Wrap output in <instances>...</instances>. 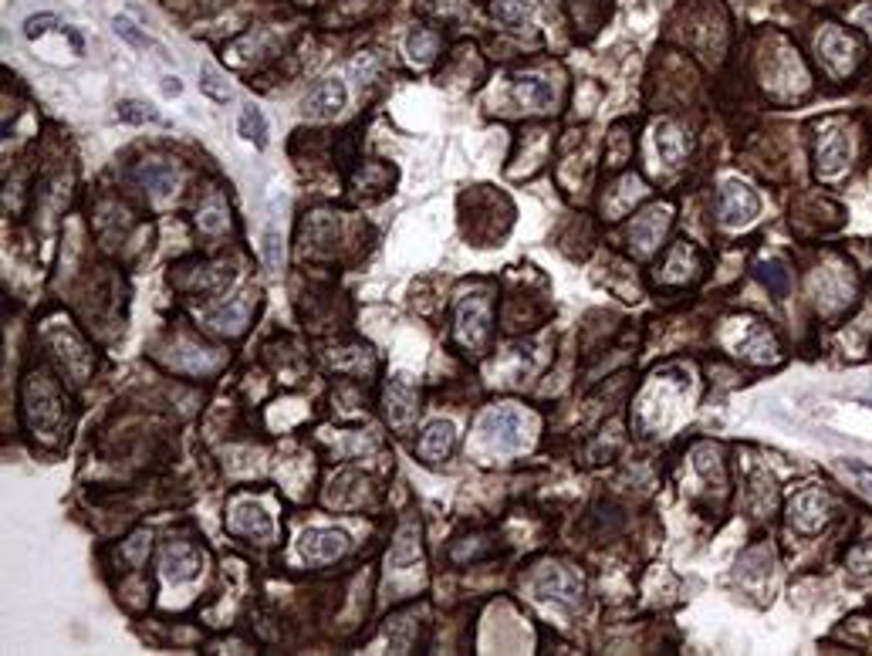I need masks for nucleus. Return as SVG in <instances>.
Returning a JSON list of instances; mask_svg holds the SVG:
<instances>
[{"label":"nucleus","mask_w":872,"mask_h":656,"mask_svg":"<svg viewBox=\"0 0 872 656\" xmlns=\"http://www.w3.org/2000/svg\"><path fill=\"white\" fill-rule=\"evenodd\" d=\"M115 34H119L122 41H129L132 48H156V41L149 38L146 31H139L129 17H115Z\"/></svg>","instance_id":"nucleus-30"},{"label":"nucleus","mask_w":872,"mask_h":656,"mask_svg":"<svg viewBox=\"0 0 872 656\" xmlns=\"http://www.w3.org/2000/svg\"><path fill=\"white\" fill-rule=\"evenodd\" d=\"M487 325H491V301L487 295H467L457 312V339L467 349L480 352L487 342Z\"/></svg>","instance_id":"nucleus-5"},{"label":"nucleus","mask_w":872,"mask_h":656,"mask_svg":"<svg viewBox=\"0 0 872 656\" xmlns=\"http://www.w3.org/2000/svg\"><path fill=\"white\" fill-rule=\"evenodd\" d=\"M119 119L136 122V126H142V122H159V112H153V109H149V105H142V102L126 99V102H119Z\"/></svg>","instance_id":"nucleus-32"},{"label":"nucleus","mask_w":872,"mask_h":656,"mask_svg":"<svg viewBox=\"0 0 872 656\" xmlns=\"http://www.w3.org/2000/svg\"><path fill=\"white\" fill-rule=\"evenodd\" d=\"M531 592H535L538 599L555 602V606L562 609H575L578 602H582L585 585L572 569H565V565H541L535 579H531Z\"/></svg>","instance_id":"nucleus-1"},{"label":"nucleus","mask_w":872,"mask_h":656,"mask_svg":"<svg viewBox=\"0 0 872 656\" xmlns=\"http://www.w3.org/2000/svg\"><path fill=\"white\" fill-rule=\"evenodd\" d=\"M829 518H832V501L825 498L822 491H815V487H805V491H798L795 498L788 501V525L795 531L815 535V531L829 525Z\"/></svg>","instance_id":"nucleus-4"},{"label":"nucleus","mask_w":872,"mask_h":656,"mask_svg":"<svg viewBox=\"0 0 872 656\" xmlns=\"http://www.w3.org/2000/svg\"><path fill=\"white\" fill-rule=\"evenodd\" d=\"M51 24H58L55 14H38V17H28L24 21V38L34 41V38H44V34L51 31Z\"/></svg>","instance_id":"nucleus-34"},{"label":"nucleus","mask_w":872,"mask_h":656,"mask_svg":"<svg viewBox=\"0 0 872 656\" xmlns=\"http://www.w3.org/2000/svg\"><path fill=\"white\" fill-rule=\"evenodd\" d=\"M48 345H51V349H58L55 356L65 362V369L71 372V376H75V379L88 376V352H85V345L68 332V328H55V332H48Z\"/></svg>","instance_id":"nucleus-16"},{"label":"nucleus","mask_w":872,"mask_h":656,"mask_svg":"<svg viewBox=\"0 0 872 656\" xmlns=\"http://www.w3.org/2000/svg\"><path fill=\"white\" fill-rule=\"evenodd\" d=\"M180 92H183L180 78H176V75H166V78H163V95H169V99H173V95H180Z\"/></svg>","instance_id":"nucleus-39"},{"label":"nucleus","mask_w":872,"mask_h":656,"mask_svg":"<svg viewBox=\"0 0 872 656\" xmlns=\"http://www.w3.org/2000/svg\"><path fill=\"white\" fill-rule=\"evenodd\" d=\"M758 278L764 281V285H768V291L771 295H778V298H785L788 295V288H791V274H788V268L781 261H761L758 264Z\"/></svg>","instance_id":"nucleus-27"},{"label":"nucleus","mask_w":872,"mask_h":656,"mask_svg":"<svg viewBox=\"0 0 872 656\" xmlns=\"http://www.w3.org/2000/svg\"><path fill=\"white\" fill-rule=\"evenodd\" d=\"M349 548V535L342 528H308L298 538V555L311 565H328L345 555Z\"/></svg>","instance_id":"nucleus-7"},{"label":"nucleus","mask_w":872,"mask_h":656,"mask_svg":"<svg viewBox=\"0 0 872 656\" xmlns=\"http://www.w3.org/2000/svg\"><path fill=\"white\" fill-rule=\"evenodd\" d=\"M859 21H869V28H866V31L872 34V14H869V11H862V14H859Z\"/></svg>","instance_id":"nucleus-40"},{"label":"nucleus","mask_w":872,"mask_h":656,"mask_svg":"<svg viewBox=\"0 0 872 656\" xmlns=\"http://www.w3.org/2000/svg\"><path fill=\"white\" fill-rule=\"evenodd\" d=\"M514 92H518V99L535 112H545L548 105L555 102V88L538 75H518L514 78Z\"/></svg>","instance_id":"nucleus-20"},{"label":"nucleus","mask_w":872,"mask_h":656,"mask_svg":"<svg viewBox=\"0 0 872 656\" xmlns=\"http://www.w3.org/2000/svg\"><path fill=\"white\" fill-rule=\"evenodd\" d=\"M693 271H697V254H693V247L676 244L673 251H670V257H666L663 281H670V285H683V281H687Z\"/></svg>","instance_id":"nucleus-22"},{"label":"nucleus","mask_w":872,"mask_h":656,"mask_svg":"<svg viewBox=\"0 0 872 656\" xmlns=\"http://www.w3.org/2000/svg\"><path fill=\"white\" fill-rule=\"evenodd\" d=\"M230 531H237L244 538H257V542H268V538H274V518L264 511V504L237 501L230 508Z\"/></svg>","instance_id":"nucleus-12"},{"label":"nucleus","mask_w":872,"mask_h":656,"mask_svg":"<svg viewBox=\"0 0 872 656\" xmlns=\"http://www.w3.org/2000/svg\"><path fill=\"white\" fill-rule=\"evenodd\" d=\"M386 416L393 427H406L416 416V389L406 383V376H396L386 389Z\"/></svg>","instance_id":"nucleus-17"},{"label":"nucleus","mask_w":872,"mask_h":656,"mask_svg":"<svg viewBox=\"0 0 872 656\" xmlns=\"http://www.w3.org/2000/svg\"><path fill=\"white\" fill-rule=\"evenodd\" d=\"M653 139H656V153H660V159L666 166H680L683 156L690 153L687 132H683L680 126H673V122H660Z\"/></svg>","instance_id":"nucleus-18"},{"label":"nucleus","mask_w":872,"mask_h":656,"mask_svg":"<svg viewBox=\"0 0 872 656\" xmlns=\"http://www.w3.org/2000/svg\"><path fill=\"white\" fill-rule=\"evenodd\" d=\"M849 569L856 575H869L872 572V542L852 548V552H849Z\"/></svg>","instance_id":"nucleus-35"},{"label":"nucleus","mask_w":872,"mask_h":656,"mask_svg":"<svg viewBox=\"0 0 872 656\" xmlns=\"http://www.w3.org/2000/svg\"><path fill=\"white\" fill-rule=\"evenodd\" d=\"M237 132L247 139V143H254L257 149L268 146V122H264L261 109H254V105H247V109L240 112V119H237Z\"/></svg>","instance_id":"nucleus-25"},{"label":"nucleus","mask_w":872,"mask_h":656,"mask_svg":"<svg viewBox=\"0 0 872 656\" xmlns=\"http://www.w3.org/2000/svg\"><path fill=\"white\" fill-rule=\"evenodd\" d=\"M815 48H818V58L825 61V68H829L832 75H849L859 61V44L852 41L842 28H835V24L822 28Z\"/></svg>","instance_id":"nucleus-6"},{"label":"nucleus","mask_w":872,"mask_h":656,"mask_svg":"<svg viewBox=\"0 0 872 656\" xmlns=\"http://www.w3.org/2000/svg\"><path fill=\"white\" fill-rule=\"evenodd\" d=\"M666 227H670V210L666 207H653L646 210V214H639L633 220V244L639 254H653L656 244H660V237L666 234Z\"/></svg>","instance_id":"nucleus-14"},{"label":"nucleus","mask_w":872,"mask_h":656,"mask_svg":"<svg viewBox=\"0 0 872 656\" xmlns=\"http://www.w3.org/2000/svg\"><path fill=\"white\" fill-rule=\"evenodd\" d=\"M747 498H751V508L754 514H768L774 508V481L764 471H754L751 477V491H747Z\"/></svg>","instance_id":"nucleus-28"},{"label":"nucleus","mask_w":872,"mask_h":656,"mask_svg":"<svg viewBox=\"0 0 872 656\" xmlns=\"http://www.w3.org/2000/svg\"><path fill=\"white\" fill-rule=\"evenodd\" d=\"M416 558H420V531H416V525H403L393 552H389V565L393 569H409V565H416Z\"/></svg>","instance_id":"nucleus-23"},{"label":"nucleus","mask_w":872,"mask_h":656,"mask_svg":"<svg viewBox=\"0 0 872 656\" xmlns=\"http://www.w3.org/2000/svg\"><path fill=\"white\" fill-rule=\"evenodd\" d=\"M247 318H251V298H234L227 301L224 308H217V312L210 315V325L217 328V332H227V335H240L247 325Z\"/></svg>","instance_id":"nucleus-21"},{"label":"nucleus","mask_w":872,"mask_h":656,"mask_svg":"<svg viewBox=\"0 0 872 656\" xmlns=\"http://www.w3.org/2000/svg\"><path fill=\"white\" fill-rule=\"evenodd\" d=\"M778 61H781V68H771V72H768L771 85L778 88V92H785V95L805 92V88H808V72H805L802 61H798V55H791V51H781Z\"/></svg>","instance_id":"nucleus-19"},{"label":"nucleus","mask_w":872,"mask_h":656,"mask_svg":"<svg viewBox=\"0 0 872 656\" xmlns=\"http://www.w3.org/2000/svg\"><path fill=\"white\" fill-rule=\"evenodd\" d=\"M453 447H457V427H453L450 420H433L420 437V454H423L426 464H440V460H447L453 454Z\"/></svg>","instance_id":"nucleus-15"},{"label":"nucleus","mask_w":872,"mask_h":656,"mask_svg":"<svg viewBox=\"0 0 872 656\" xmlns=\"http://www.w3.org/2000/svg\"><path fill=\"white\" fill-rule=\"evenodd\" d=\"M842 471L849 474V477H856L862 491L872 494V467H866L862 460H842Z\"/></svg>","instance_id":"nucleus-36"},{"label":"nucleus","mask_w":872,"mask_h":656,"mask_svg":"<svg viewBox=\"0 0 872 656\" xmlns=\"http://www.w3.org/2000/svg\"><path fill=\"white\" fill-rule=\"evenodd\" d=\"M139 180L146 183L149 190L156 193V197H166V193L176 190V183H180V173H176L169 163H146L139 170Z\"/></svg>","instance_id":"nucleus-24"},{"label":"nucleus","mask_w":872,"mask_h":656,"mask_svg":"<svg viewBox=\"0 0 872 656\" xmlns=\"http://www.w3.org/2000/svg\"><path fill=\"white\" fill-rule=\"evenodd\" d=\"M815 159H818V173H822V176H839L845 166H849L852 139H849V132H845V126L835 122V126H829L822 136H818Z\"/></svg>","instance_id":"nucleus-8"},{"label":"nucleus","mask_w":872,"mask_h":656,"mask_svg":"<svg viewBox=\"0 0 872 656\" xmlns=\"http://www.w3.org/2000/svg\"><path fill=\"white\" fill-rule=\"evenodd\" d=\"M480 433H484L487 443H494L497 450H521L524 440H528V427H524V416L514 410V406H497L480 420Z\"/></svg>","instance_id":"nucleus-3"},{"label":"nucleus","mask_w":872,"mask_h":656,"mask_svg":"<svg viewBox=\"0 0 872 656\" xmlns=\"http://www.w3.org/2000/svg\"><path fill=\"white\" fill-rule=\"evenodd\" d=\"M28 420L34 430H41L44 437L55 440L61 427H65V413H61V406L55 396L48 393L44 386H28Z\"/></svg>","instance_id":"nucleus-10"},{"label":"nucleus","mask_w":872,"mask_h":656,"mask_svg":"<svg viewBox=\"0 0 872 656\" xmlns=\"http://www.w3.org/2000/svg\"><path fill=\"white\" fill-rule=\"evenodd\" d=\"M491 14L501 24H507V28H521V24L528 21V4H524V0H494Z\"/></svg>","instance_id":"nucleus-29"},{"label":"nucleus","mask_w":872,"mask_h":656,"mask_svg":"<svg viewBox=\"0 0 872 656\" xmlns=\"http://www.w3.org/2000/svg\"><path fill=\"white\" fill-rule=\"evenodd\" d=\"M436 48H440V38H436L433 31H426V28H416L413 34H409V41H406V55H409L413 65H430Z\"/></svg>","instance_id":"nucleus-26"},{"label":"nucleus","mask_w":872,"mask_h":656,"mask_svg":"<svg viewBox=\"0 0 872 656\" xmlns=\"http://www.w3.org/2000/svg\"><path fill=\"white\" fill-rule=\"evenodd\" d=\"M345 99H349L345 85L338 82V78H325L322 85H315L308 92L305 115H311V119H332V115H338L345 109Z\"/></svg>","instance_id":"nucleus-13"},{"label":"nucleus","mask_w":872,"mask_h":656,"mask_svg":"<svg viewBox=\"0 0 872 656\" xmlns=\"http://www.w3.org/2000/svg\"><path fill=\"white\" fill-rule=\"evenodd\" d=\"M737 325H741V339L734 342V356H741L747 362H758V366L778 362V342H774L768 325H761V322H737Z\"/></svg>","instance_id":"nucleus-9"},{"label":"nucleus","mask_w":872,"mask_h":656,"mask_svg":"<svg viewBox=\"0 0 872 656\" xmlns=\"http://www.w3.org/2000/svg\"><path fill=\"white\" fill-rule=\"evenodd\" d=\"M224 224H227V210L217 197H213L207 207H200V227L203 230H220Z\"/></svg>","instance_id":"nucleus-33"},{"label":"nucleus","mask_w":872,"mask_h":656,"mask_svg":"<svg viewBox=\"0 0 872 656\" xmlns=\"http://www.w3.org/2000/svg\"><path fill=\"white\" fill-rule=\"evenodd\" d=\"M264 257H268V264L271 268H278V234H274V230H268V237H264Z\"/></svg>","instance_id":"nucleus-38"},{"label":"nucleus","mask_w":872,"mask_h":656,"mask_svg":"<svg viewBox=\"0 0 872 656\" xmlns=\"http://www.w3.org/2000/svg\"><path fill=\"white\" fill-rule=\"evenodd\" d=\"M200 572H203V555L197 552V548L186 545V542L166 545V552H163V579L169 585L193 582V579H200Z\"/></svg>","instance_id":"nucleus-11"},{"label":"nucleus","mask_w":872,"mask_h":656,"mask_svg":"<svg viewBox=\"0 0 872 656\" xmlns=\"http://www.w3.org/2000/svg\"><path fill=\"white\" fill-rule=\"evenodd\" d=\"M717 214H720V224H724V227H744V224H751V220L761 214V200L747 183L727 180L724 186H720Z\"/></svg>","instance_id":"nucleus-2"},{"label":"nucleus","mask_w":872,"mask_h":656,"mask_svg":"<svg viewBox=\"0 0 872 656\" xmlns=\"http://www.w3.org/2000/svg\"><path fill=\"white\" fill-rule=\"evenodd\" d=\"M200 88H203V92L210 95L213 102H230V99H234V92H230V88H227L224 82H220V75L213 72L210 65H207V68H203V72H200Z\"/></svg>","instance_id":"nucleus-31"},{"label":"nucleus","mask_w":872,"mask_h":656,"mask_svg":"<svg viewBox=\"0 0 872 656\" xmlns=\"http://www.w3.org/2000/svg\"><path fill=\"white\" fill-rule=\"evenodd\" d=\"M146 548H149V535H146V531H139V535H132V538H129L126 555L132 558V562H139V558L146 555Z\"/></svg>","instance_id":"nucleus-37"}]
</instances>
